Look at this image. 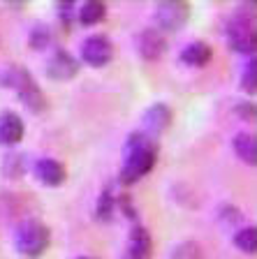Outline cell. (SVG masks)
<instances>
[{"label":"cell","mask_w":257,"mask_h":259,"mask_svg":"<svg viewBox=\"0 0 257 259\" xmlns=\"http://www.w3.org/2000/svg\"><path fill=\"white\" fill-rule=\"evenodd\" d=\"M158 162V146L156 141L146 137L144 132L130 135L125 141V160H123V171H121V181L123 183H134L144 178Z\"/></svg>","instance_id":"obj_1"},{"label":"cell","mask_w":257,"mask_h":259,"mask_svg":"<svg viewBox=\"0 0 257 259\" xmlns=\"http://www.w3.org/2000/svg\"><path fill=\"white\" fill-rule=\"evenodd\" d=\"M3 83L10 86L32 113H42L44 109H47V97H44L42 88L38 86V81L28 74L26 67H19V65L7 67V70L3 72Z\"/></svg>","instance_id":"obj_2"},{"label":"cell","mask_w":257,"mask_h":259,"mask_svg":"<svg viewBox=\"0 0 257 259\" xmlns=\"http://www.w3.org/2000/svg\"><path fill=\"white\" fill-rule=\"evenodd\" d=\"M227 39L230 47L239 54L252 56L255 51V14L250 7H241L227 21Z\"/></svg>","instance_id":"obj_3"},{"label":"cell","mask_w":257,"mask_h":259,"mask_svg":"<svg viewBox=\"0 0 257 259\" xmlns=\"http://www.w3.org/2000/svg\"><path fill=\"white\" fill-rule=\"evenodd\" d=\"M16 250L28 259H38L47 252L49 243H51V232L49 227L40 220H26L16 229Z\"/></svg>","instance_id":"obj_4"},{"label":"cell","mask_w":257,"mask_h":259,"mask_svg":"<svg viewBox=\"0 0 257 259\" xmlns=\"http://www.w3.org/2000/svg\"><path fill=\"white\" fill-rule=\"evenodd\" d=\"M81 58L93 67H102L114 58V44L104 35H91L81 44Z\"/></svg>","instance_id":"obj_5"},{"label":"cell","mask_w":257,"mask_h":259,"mask_svg":"<svg viewBox=\"0 0 257 259\" xmlns=\"http://www.w3.org/2000/svg\"><path fill=\"white\" fill-rule=\"evenodd\" d=\"M190 19V7L186 3H162L156 7V21L162 30H178Z\"/></svg>","instance_id":"obj_6"},{"label":"cell","mask_w":257,"mask_h":259,"mask_svg":"<svg viewBox=\"0 0 257 259\" xmlns=\"http://www.w3.org/2000/svg\"><path fill=\"white\" fill-rule=\"evenodd\" d=\"M47 74L56 81H70L79 74V60L72 54L58 49V51L47 60Z\"/></svg>","instance_id":"obj_7"},{"label":"cell","mask_w":257,"mask_h":259,"mask_svg":"<svg viewBox=\"0 0 257 259\" xmlns=\"http://www.w3.org/2000/svg\"><path fill=\"white\" fill-rule=\"evenodd\" d=\"M35 174L49 188H58V185L65 183L67 178V169H65L63 162L54 160V157H42V160L35 162Z\"/></svg>","instance_id":"obj_8"},{"label":"cell","mask_w":257,"mask_h":259,"mask_svg":"<svg viewBox=\"0 0 257 259\" xmlns=\"http://www.w3.org/2000/svg\"><path fill=\"white\" fill-rule=\"evenodd\" d=\"M137 49H139L141 58L146 60H156L165 54L167 49V39L162 37V32L156 30V28H146V30L139 32L137 37Z\"/></svg>","instance_id":"obj_9"},{"label":"cell","mask_w":257,"mask_h":259,"mask_svg":"<svg viewBox=\"0 0 257 259\" xmlns=\"http://www.w3.org/2000/svg\"><path fill=\"white\" fill-rule=\"evenodd\" d=\"M23 125L21 116L14 111H5L0 113V144L3 146H14L23 139Z\"/></svg>","instance_id":"obj_10"},{"label":"cell","mask_w":257,"mask_h":259,"mask_svg":"<svg viewBox=\"0 0 257 259\" xmlns=\"http://www.w3.org/2000/svg\"><path fill=\"white\" fill-rule=\"evenodd\" d=\"M151 252H153V241H151L149 229L134 227L132 234H130L128 254L123 259H151Z\"/></svg>","instance_id":"obj_11"},{"label":"cell","mask_w":257,"mask_h":259,"mask_svg":"<svg viewBox=\"0 0 257 259\" xmlns=\"http://www.w3.org/2000/svg\"><path fill=\"white\" fill-rule=\"evenodd\" d=\"M169 123H171V109L167 104H153L144 116V127H146L144 135L146 137L160 135V132H165L169 127Z\"/></svg>","instance_id":"obj_12"},{"label":"cell","mask_w":257,"mask_h":259,"mask_svg":"<svg viewBox=\"0 0 257 259\" xmlns=\"http://www.w3.org/2000/svg\"><path fill=\"white\" fill-rule=\"evenodd\" d=\"M211 58H213V51H211V47L206 42H190L181 51V60L188 65H193V67H202Z\"/></svg>","instance_id":"obj_13"},{"label":"cell","mask_w":257,"mask_h":259,"mask_svg":"<svg viewBox=\"0 0 257 259\" xmlns=\"http://www.w3.org/2000/svg\"><path fill=\"white\" fill-rule=\"evenodd\" d=\"M104 14H107L104 3H100V0H88L79 10V21L84 23V26H95V23H100L102 19H104Z\"/></svg>","instance_id":"obj_14"},{"label":"cell","mask_w":257,"mask_h":259,"mask_svg":"<svg viewBox=\"0 0 257 259\" xmlns=\"http://www.w3.org/2000/svg\"><path fill=\"white\" fill-rule=\"evenodd\" d=\"M234 151H236V155L241 157L246 164H255V160H257V153H255V137L252 135H236L234 137Z\"/></svg>","instance_id":"obj_15"},{"label":"cell","mask_w":257,"mask_h":259,"mask_svg":"<svg viewBox=\"0 0 257 259\" xmlns=\"http://www.w3.org/2000/svg\"><path fill=\"white\" fill-rule=\"evenodd\" d=\"M255 229L252 227H246V229H241V232L234 236V243H236V248H241L243 252H255Z\"/></svg>","instance_id":"obj_16"},{"label":"cell","mask_w":257,"mask_h":259,"mask_svg":"<svg viewBox=\"0 0 257 259\" xmlns=\"http://www.w3.org/2000/svg\"><path fill=\"white\" fill-rule=\"evenodd\" d=\"M171 259H202V250L195 245V243H183V245H178L176 250H174V257Z\"/></svg>","instance_id":"obj_17"},{"label":"cell","mask_w":257,"mask_h":259,"mask_svg":"<svg viewBox=\"0 0 257 259\" xmlns=\"http://www.w3.org/2000/svg\"><path fill=\"white\" fill-rule=\"evenodd\" d=\"M255 72H257V63H255V58H250L246 65V70H243V88L248 93H255Z\"/></svg>","instance_id":"obj_18"},{"label":"cell","mask_w":257,"mask_h":259,"mask_svg":"<svg viewBox=\"0 0 257 259\" xmlns=\"http://www.w3.org/2000/svg\"><path fill=\"white\" fill-rule=\"evenodd\" d=\"M77 259H93V257H77Z\"/></svg>","instance_id":"obj_19"}]
</instances>
